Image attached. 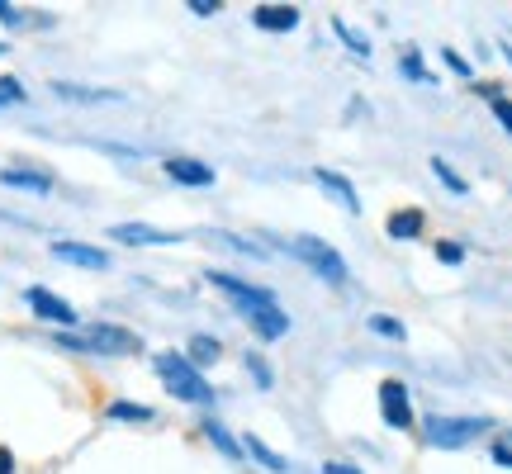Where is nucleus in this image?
I'll return each instance as SVG.
<instances>
[{"mask_svg":"<svg viewBox=\"0 0 512 474\" xmlns=\"http://www.w3.org/2000/svg\"><path fill=\"white\" fill-rule=\"evenodd\" d=\"M157 375H162L166 389L185 403H209L214 399V389L204 384V375L190 365V356H181V351H162V356H157Z\"/></svg>","mask_w":512,"mask_h":474,"instance_id":"nucleus-1","label":"nucleus"},{"mask_svg":"<svg viewBox=\"0 0 512 474\" xmlns=\"http://www.w3.org/2000/svg\"><path fill=\"white\" fill-rule=\"evenodd\" d=\"M384 233L394 237V242H408V237L422 233V214H418V209H399V214H389Z\"/></svg>","mask_w":512,"mask_h":474,"instance_id":"nucleus-16","label":"nucleus"},{"mask_svg":"<svg viewBox=\"0 0 512 474\" xmlns=\"http://www.w3.org/2000/svg\"><path fill=\"white\" fill-rule=\"evenodd\" d=\"M252 24L266 34H290V29H299V10L294 5H256Z\"/></svg>","mask_w":512,"mask_h":474,"instance_id":"nucleus-12","label":"nucleus"},{"mask_svg":"<svg viewBox=\"0 0 512 474\" xmlns=\"http://www.w3.org/2000/svg\"><path fill=\"white\" fill-rule=\"evenodd\" d=\"M110 237L128 242V247H171V242H181V233H166V228H152V223H114Z\"/></svg>","mask_w":512,"mask_h":474,"instance_id":"nucleus-8","label":"nucleus"},{"mask_svg":"<svg viewBox=\"0 0 512 474\" xmlns=\"http://www.w3.org/2000/svg\"><path fill=\"white\" fill-rule=\"evenodd\" d=\"M0 53H5V43H0Z\"/></svg>","mask_w":512,"mask_h":474,"instance_id":"nucleus-36","label":"nucleus"},{"mask_svg":"<svg viewBox=\"0 0 512 474\" xmlns=\"http://www.w3.org/2000/svg\"><path fill=\"white\" fill-rule=\"evenodd\" d=\"M57 100H72V105H119V91H95V86H72V81H53Z\"/></svg>","mask_w":512,"mask_h":474,"instance_id":"nucleus-13","label":"nucleus"},{"mask_svg":"<svg viewBox=\"0 0 512 474\" xmlns=\"http://www.w3.org/2000/svg\"><path fill=\"white\" fill-rule=\"evenodd\" d=\"M432 176H437V181L446 185L451 195H465V190H470V185H465V181L456 176V171H451V162H441V157H432Z\"/></svg>","mask_w":512,"mask_h":474,"instance_id":"nucleus-21","label":"nucleus"},{"mask_svg":"<svg viewBox=\"0 0 512 474\" xmlns=\"http://www.w3.org/2000/svg\"><path fill=\"white\" fill-rule=\"evenodd\" d=\"M489 110H494V119L512 133V100L508 95H498V86H489Z\"/></svg>","mask_w":512,"mask_h":474,"instance_id":"nucleus-24","label":"nucleus"},{"mask_svg":"<svg viewBox=\"0 0 512 474\" xmlns=\"http://www.w3.org/2000/svg\"><path fill=\"white\" fill-rule=\"evenodd\" d=\"M190 10L195 15H219V5H209V0H190Z\"/></svg>","mask_w":512,"mask_h":474,"instance_id":"nucleus-32","label":"nucleus"},{"mask_svg":"<svg viewBox=\"0 0 512 474\" xmlns=\"http://www.w3.org/2000/svg\"><path fill=\"white\" fill-rule=\"evenodd\" d=\"M479 432H489V418H427V446H441V451L470 446Z\"/></svg>","mask_w":512,"mask_h":474,"instance_id":"nucleus-4","label":"nucleus"},{"mask_svg":"<svg viewBox=\"0 0 512 474\" xmlns=\"http://www.w3.org/2000/svg\"><path fill=\"white\" fill-rule=\"evenodd\" d=\"M24 304H29V309H34L43 323H53V328H76V323H81L72 304H67V299H57L53 290H43V285L24 290Z\"/></svg>","mask_w":512,"mask_h":474,"instance_id":"nucleus-6","label":"nucleus"},{"mask_svg":"<svg viewBox=\"0 0 512 474\" xmlns=\"http://www.w3.org/2000/svg\"><path fill=\"white\" fill-rule=\"evenodd\" d=\"M437 261H446V266H460V261H465V252H460L456 242H437Z\"/></svg>","mask_w":512,"mask_h":474,"instance_id":"nucleus-26","label":"nucleus"},{"mask_svg":"<svg viewBox=\"0 0 512 474\" xmlns=\"http://www.w3.org/2000/svg\"><path fill=\"white\" fill-rule=\"evenodd\" d=\"M0 19H5L10 29H19V24H24V15H19L15 5H5V0H0Z\"/></svg>","mask_w":512,"mask_h":474,"instance_id":"nucleus-28","label":"nucleus"},{"mask_svg":"<svg viewBox=\"0 0 512 474\" xmlns=\"http://www.w3.org/2000/svg\"><path fill=\"white\" fill-rule=\"evenodd\" d=\"M53 256L67 261V266H81V271H105V266H110V252L86 247V242H53Z\"/></svg>","mask_w":512,"mask_h":474,"instance_id":"nucleus-11","label":"nucleus"},{"mask_svg":"<svg viewBox=\"0 0 512 474\" xmlns=\"http://www.w3.org/2000/svg\"><path fill=\"white\" fill-rule=\"evenodd\" d=\"M503 53H508V62H512V48H503Z\"/></svg>","mask_w":512,"mask_h":474,"instance_id":"nucleus-35","label":"nucleus"},{"mask_svg":"<svg viewBox=\"0 0 512 474\" xmlns=\"http://www.w3.org/2000/svg\"><path fill=\"white\" fill-rule=\"evenodd\" d=\"M166 176L176 185H190V190H204V185H214V166H204L200 157H166Z\"/></svg>","mask_w":512,"mask_h":474,"instance_id":"nucleus-9","label":"nucleus"},{"mask_svg":"<svg viewBox=\"0 0 512 474\" xmlns=\"http://www.w3.org/2000/svg\"><path fill=\"white\" fill-rule=\"evenodd\" d=\"M370 328L380 332V337H394V342H403V323H394V318H384V313H380V318H370Z\"/></svg>","mask_w":512,"mask_h":474,"instance_id":"nucleus-25","label":"nucleus"},{"mask_svg":"<svg viewBox=\"0 0 512 474\" xmlns=\"http://www.w3.org/2000/svg\"><path fill=\"white\" fill-rule=\"evenodd\" d=\"M446 67H451V72H460V76H470V62H465V57H456V53H446Z\"/></svg>","mask_w":512,"mask_h":474,"instance_id":"nucleus-30","label":"nucleus"},{"mask_svg":"<svg viewBox=\"0 0 512 474\" xmlns=\"http://www.w3.org/2000/svg\"><path fill=\"white\" fill-rule=\"evenodd\" d=\"M105 413H110L114 422H152V408H143V403H110V408H105Z\"/></svg>","mask_w":512,"mask_h":474,"instance_id":"nucleus-19","label":"nucleus"},{"mask_svg":"<svg viewBox=\"0 0 512 474\" xmlns=\"http://www.w3.org/2000/svg\"><path fill=\"white\" fill-rule=\"evenodd\" d=\"M209 285L214 290H223L233 304H242L247 313L256 309H266V304H275V294L271 290H261V285H247V280H238V275H228V271H209Z\"/></svg>","mask_w":512,"mask_h":474,"instance_id":"nucleus-5","label":"nucleus"},{"mask_svg":"<svg viewBox=\"0 0 512 474\" xmlns=\"http://www.w3.org/2000/svg\"><path fill=\"white\" fill-rule=\"evenodd\" d=\"M313 185H318L323 195H332V200L342 204L347 214H361V200H356V185H351L347 176H337V171H328V166H313Z\"/></svg>","mask_w":512,"mask_h":474,"instance_id":"nucleus-10","label":"nucleus"},{"mask_svg":"<svg viewBox=\"0 0 512 474\" xmlns=\"http://www.w3.org/2000/svg\"><path fill=\"white\" fill-rule=\"evenodd\" d=\"M247 370L256 375V384H271V370H266V365L256 361V356H247Z\"/></svg>","mask_w":512,"mask_h":474,"instance_id":"nucleus-29","label":"nucleus"},{"mask_svg":"<svg viewBox=\"0 0 512 474\" xmlns=\"http://www.w3.org/2000/svg\"><path fill=\"white\" fill-rule=\"evenodd\" d=\"M399 67H403V72H408V76H413V81H427V72H422L418 53H408V57H403V62H399Z\"/></svg>","mask_w":512,"mask_h":474,"instance_id":"nucleus-27","label":"nucleus"},{"mask_svg":"<svg viewBox=\"0 0 512 474\" xmlns=\"http://www.w3.org/2000/svg\"><path fill=\"white\" fill-rule=\"evenodd\" d=\"M494 460H503V465H512V451H508V446H494Z\"/></svg>","mask_w":512,"mask_h":474,"instance_id":"nucleus-34","label":"nucleus"},{"mask_svg":"<svg viewBox=\"0 0 512 474\" xmlns=\"http://www.w3.org/2000/svg\"><path fill=\"white\" fill-rule=\"evenodd\" d=\"M332 29H337V38H342V43H347V48H351L356 57H370V43H366L361 34H356V29H351L347 19H332Z\"/></svg>","mask_w":512,"mask_h":474,"instance_id":"nucleus-20","label":"nucleus"},{"mask_svg":"<svg viewBox=\"0 0 512 474\" xmlns=\"http://www.w3.org/2000/svg\"><path fill=\"white\" fill-rule=\"evenodd\" d=\"M380 413L394 432H408V427H413V403H408V389H403L399 380L380 384Z\"/></svg>","mask_w":512,"mask_h":474,"instance_id":"nucleus-7","label":"nucleus"},{"mask_svg":"<svg viewBox=\"0 0 512 474\" xmlns=\"http://www.w3.org/2000/svg\"><path fill=\"white\" fill-rule=\"evenodd\" d=\"M62 347L72 351H95V356H133V351H143V337L128 328H114V323H95V328L86 332H67L62 337Z\"/></svg>","mask_w":512,"mask_h":474,"instance_id":"nucleus-2","label":"nucleus"},{"mask_svg":"<svg viewBox=\"0 0 512 474\" xmlns=\"http://www.w3.org/2000/svg\"><path fill=\"white\" fill-rule=\"evenodd\" d=\"M323 474H356V470H351V465H342V460H328V465H323Z\"/></svg>","mask_w":512,"mask_h":474,"instance_id":"nucleus-33","label":"nucleus"},{"mask_svg":"<svg viewBox=\"0 0 512 474\" xmlns=\"http://www.w3.org/2000/svg\"><path fill=\"white\" fill-rule=\"evenodd\" d=\"M0 185H10V190H34V195H53V176L48 171H19V166H5L0 171Z\"/></svg>","mask_w":512,"mask_h":474,"instance_id":"nucleus-14","label":"nucleus"},{"mask_svg":"<svg viewBox=\"0 0 512 474\" xmlns=\"http://www.w3.org/2000/svg\"><path fill=\"white\" fill-rule=\"evenodd\" d=\"M247 323H252L266 342H280L285 332H290V318H285V309L280 304H266V309H256V313H247Z\"/></svg>","mask_w":512,"mask_h":474,"instance_id":"nucleus-15","label":"nucleus"},{"mask_svg":"<svg viewBox=\"0 0 512 474\" xmlns=\"http://www.w3.org/2000/svg\"><path fill=\"white\" fill-rule=\"evenodd\" d=\"M219 361V342L214 337H190V365L200 370V365H214Z\"/></svg>","mask_w":512,"mask_h":474,"instance_id":"nucleus-18","label":"nucleus"},{"mask_svg":"<svg viewBox=\"0 0 512 474\" xmlns=\"http://www.w3.org/2000/svg\"><path fill=\"white\" fill-rule=\"evenodd\" d=\"M242 451H247V456H252L256 465H266L271 474H285V470H290V460L275 456V451H271V446H266L261 437H247V441H242Z\"/></svg>","mask_w":512,"mask_h":474,"instance_id":"nucleus-17","label":"nucleus"},{"mask_svg":"<svg viewBox=\"0 0 512 474\" xmlns=\"http://www.w3.org/2000/svg\"><path fill=\"white\" fill-rule=\"evenodd\" d=\"M0 474H15V456H10V446H0Z\"/></svg>","mask_w":512,"mask_h":474,"instance_id":"nucleus-31","label":"nucleus"},{"mask_svg":"<svg viewBox=\"0 0 512 474\" xmlns=\"http://www.w3.org/2000/svg\"><path fill=\"white\" fill-rule=\"evenodd\" d=\"M290 252L299 256V261H304L313 275H323L328 285H347V280H351V271H347V261H342V252H337V247H328V242H318V237H309V233L294 237Z\"/></svg>","mask_w":512,"mask_h":474,"instance_id":"nucleus-3","label":"nucleus"},{"mask_svg":"<svg viewBox=\"0 0 512 474\" xmlns=\"http://www.w3.org/2000/svg\"><path fill=\"white\" fill-rule=\"evenodd\" d=\"M204 437L214 441V446H219L223 456H233V460H238V456H242V446H238V441H233V437H228V432H223L219 422H209V427H204Z\"/></svg>","mask_w":512,"mask_h":474,"instance_id":"nucleus-22","label":"nucleus"},{"mask_svg":"<svg viewBox=\"0 0 512 474\" xmlns=\"http://www.w3.org/2000/svg\"><path fill=\"white\" fill-rule=\"evenodd\" d=\"M24 100H29V91L19 86L15 76H0V110H5V105H24Z\"/></svg>","mask_w":512,"mask_h":474,"instance_id":"nucleus-23","label":"nucleus"}]
</instances>
